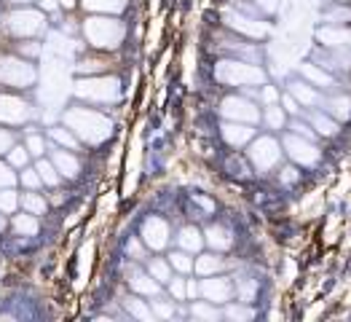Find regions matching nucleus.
Instances as JSON below:
<instances>
[{
  "mask_svg": "<svg viewBox=\"0 0 351 322\" xmlns=\"http://www.w3.org/2000/svg\"><path fill=\"white\" fill-rule=\"evenodd\" d=\"M147 303H150V312H153V317H156V320H169V317H175V303H177V301L161 298V295H153Z\"/></svg>",
  "mask_w": 351,
  "mask_h": 322,
  "instance_id": "obj_36",
  "label": "nucleus"
},
{
  "mask_svg": "<svg viewBox=\"0 0 351 322\" xmlns=\"http://www.w3.org/2000/svg\"><path fill=\"white\" fill-rule=\"evenodd\" d=\"M261 16H274L276 11H279V5H282V0H247Z\"/></svg>",
  "mask_w": 351,
  "mask_h": 322,
  "instance_id": "obj_43",
  "label": "nucleus"
},
{
  "mask_svg": "<svg viewBox=\"0 0 351 322\" xmlns=\"http://www.w3.org/2000/svg\"><path fill=\"white\" fill-rule=\"evenodd\" d=\"M3 30H5L11 38H19V41H25V38H38V35L46 32V14H43L40 8H27V5H22V8H16V11H11V14L5 16Z\"/></svg>",
  "mask_w": 351,
  "mask_h": 322,
  "instance_id": "obj_6",
  "label": "nucleus"
},
{
  "mask_svg": "<svg viewBox=\"0 0 351 322\" xmlns=\"http://www.w3.org/2000/svg\"><path fill=\"white\" fill-rule=\"evenodd\" d=\"M167 261H169V266L175 268L177 274H182V277L193 274V255H191V253H185V250H180V247L167 255Z\"/></svg>",
  "mask_w": 351,
  "mask_h": 322,
  "instance_id": "obj_35",
  "label": "nucleus"
},
{
  "mask_svg": "<svg viewBox=\"0 0 351 322\" xmlns=\"http://www.w3.org/2000/svg\"><path fill=\"white\" fill-rule=\"evenodd\" d=\"M167 290L172 295V301H188L185 298V277L180 274V277H172L169 282H167Z\"/></svg>",
  "mask_w": 351,
  "mask_h": 322,
  "instance_id": "obj_44",
  "label": "nucleus"
},
{
  "mask_svg": "<svg viewBox=\"0 0 351 322\" xmlns=\"http://www.w3.org/2000/svg\"><path fill=\"white\" fill-rule=\"evenodd\" d=\"M35 170H38V175L43 180V185H49V188H57L59 183H62V177H59L57 167L51 164V159L49 156H40V159H35V164H32Z\"/></svg>",
  "mask_w": 351,
  "mask_h": 322,
  "instance_id": "obj_31",
  "label": "nucleus"
},
{
  "mask_svg": "<svg viewBox=\"0 0 351 322\" xmlns=\"http://www.w3.org/2000/svg\"><path fill=\"white\" fill-rule=\"evenodd\" d=\"M191 317L193 320H204V322H217L223 320V309L217 306V303H209V301H199V298H193L191 301Z\"/></svg>",
  "mask_w": 351,
  "mask_h": 322,
  "instance_id": "obj_25",
  "label": "nucleus"
},
{
  "mask_svg": "<svg viewBox=\"0 0 351 322\" xmlns=\"http://www.w3.org/2000/svg\"><path fill=\"white\" fill-rule=\"evenodd\" d=\"M29 159H32V156L27 153V148L19 146V143H14V146L8 148V153H5V161H8V167H14V170L27 167Z\"/></svg>",
  "mask_w": 351,
  "mask_h": 322,
  "instance_id": "obj_38",
  "label": "nucleus"
},
{
  "mask_svg": "<svg viewBox=\"0 0 351 322\" xmlns=\"http://www.w3.org/2000/svg\"><path fill=\"white\" fill-rule=\"evenodd\" d=\"M300 116L311 124V129H314L319 137H332V135H338V129H341V124L330 116L327 111H322V108H311V111H306V113H300Z\"/></svg>",
  "mask_w": 351,
  "mask_h": 322,
  "instance_id": "obj_20",
  "label": "nucleus"
},
{
  "mask_svg": "<svg viewBox=\"0 0 351 322\" xmlns=\"http://www.w3.org/2000/svg\"><path fill=\"white\" fill-rule=\"evenodd\" d=\"M46 140H51L57 148H67V150H81V140L67 129V126H49L46 129Z\"/></svg>",
  "mask_w": 351,
  "mask_h": 322,
  "instance_id": "obj_24",
  "label": "nucleus"
},
{
  "mask_svg": "<svg viewBox=\"0 0 351 322\" xmlns=\"http://www.w3.org/2000/svg\"><path fill=\"white\" fill-rule=\"evenodd\" d=\"M38 8H40L43 14H54L59 8V3L57 0H38Z\"/></svg>",
  "mask_w": 351,
  "mask_h": 322,
  "instance_id": "obj_49",
  "label": "nucleus"
},
{
  "mask_svg": "<svg viewBox=\"0 0 351 322\" xmlns=\"http://www.w3.org/2000/svg\"><path fill=\"white\" fill-rule=\"evenodd\" d=\"M322 22L327 25H351V3H335L324 11Z\"/></svg>",
  "mask_w": 351,
  "mask_h": 322,
  "instance_id": "obj_34",
  "label": "nucleus"
},
{
  "mask_svg": "<svg viewBox=\"0 0 351 322\" xmlns=\"http://www.w3.org/2000/svg\"><path fill=\"white\" fill-rule=\"evenodd\" d=\"M14 185H16L14 167H8V161H0V188H14Z\"/></svg>",
  "mask_w": 351,
  "mask_h": 322,
  "instance_id": "obj_46",
  "label": "nucleus"
},
{
  "mask_svg": "<svg viewBox=\"0 0 351 322\" xmlns=\"http://www.w3.org/2000/svg\"><path fill=\"white\" fill-rule=\"evenodd\" d=\"M19 172H22V175L16 177V183H22L27 191H40V188H43V180H40V175H38L35 167H29L27 164V167H22Z\"/></svg>",
  "mask_w": 351,
  "mask_h": 322,
  "instance_id": "obj_39",
  "label": "nucleus"
},
{
  "mask_svg": "<svg viewBox=\"0 0 351 322\" xmlns=\"http://www.w3.org/2000/svg\"><path fill=\"white\" fill-rule=\"evenodd\" d=\"M338 3H351V0H338Z\"/></svg>",
  "mask_w": 351,
  "mask_h": 322,
  "instance_id": "obj_53",
  "label": "nucleus"
},
{
  "mask_svg": "<svg viewBox=\"0 0 351 322\" xmlns=\"http://www.w3.org/2000/svg\"><path fill=\"white\" fill-rule=\"evenodd\" d=\"M226 172L231 177H239V180H250L252 177V164H250V159L247 156H241V153H231L228 159H226Z\"/></svg>",
  "mask_w": 351,
  "mask_h": 322,
  "instance_id": "obj_27",
  "label": "nucleus"
},
{
  "mask_svg": "<svg viewBox=\"0 0 351 322\" xmlns=\"http://www.w3.org/2000/svg\"><path fill=\"white\" fill-rule=\"evenodd\" d=\"M123 306H126V312L132 314V317H137V320H145V322H153V312H150V303L143 301V295H129V298H123Z\"/></svg>",
  "mask_w": 351,
  "mask_h": 322,
  "instance_id": "obj_32",
  "label": "nucleus"
},
{
  "mask_svg": "<svg viewBox=\"0 0 351 322\" xmlns=\"http://www.w3.org/2000/svg\"><path fill=\"white\" fill-rule=\"evenodd\" d=\"M81 5L86 8L88 14H110V16H118L126 8V0H81Z\"/></svg>",
  "mask_w": 351,
  "mask_h": 322,
  "instance_id": "obj_28",
  "label": "nucleus"
},
{
  "mask_svg": "<svg viewBox=\"0 0 351 322\" xmlns=\"http://www.w3.org/2000/svg\"><path fill=\"white\" fill-rule=\"evenodd\" d=\"M75 70L81 73V76H97V73H108V65L102 62V59H81L78 65H75Z\"/></svg>",
  "mask_w": 351,
  "mask_h": 322,
  "instance_id": "obj_42",
  "label": "nucleus"
},
{
  "mask_svg": "<svg viewBox=\"0 0 351 322\" xmlns=\"http://www.w3.org/2000/svg\"><path fill=\"white\" fill-rule=\"evenodd\" d=\"M215 81L228 89H250L263 87L268 78H265V70L261 65L239 57H226L217 59V65H215Z\"/></svg>",
  "mask_w": 351,
  "mask_h": 322,
  "instance_id": "obj_3",
  "label": "nucleus"
},
{
  "mask_svg": "<svg viewBox=\"0 0 351 322\" xmlns=\"http://www.w3.org/2000/svg\"><path fill=\"white\" fill-rule=\"evenodd\" d=\"M290 94L300 102V108H303V105H306V108H322V102H324L319 89H314L308 81H303V78L290 81Z\"/></svg>",
  "mask_w": 351,
  "mask_h": 322,
  "instance_id": "obj_21",
  "label": "nucleus"
},
{
  "mask_svg": "<svg viewBox=\"0 0 351 322\" xmlns=\"http://www.w3.org/2000/svg\"><path fill=\"white\" fill-rule=\"evenodd\" d=\"M46 156L51 159V164L57 167V172L62 180H75V177L81 175V159H78V153L75 150H67V148H57L51 146L46 150Z\"/></svg>",
  "mask_w": 351,
  "mask_h": 322,
  "instance_id": "obj_14",
  "label": "nucleus"
},
{
  "mask_svg": "<svg viewBox=\"0 0 351 322\" xmlns=\"http://www.w3.org/2000/svg\"><path fill=\"white\" fill-rule=\"evenodd\" d=\"M324 49H351V25H324L314 32Z\"/></svg>",
  "mask_w": 351,
  "mask_h": 322,
  "instance_id": "obj_17",
  "label": "nucleus"
},
{
  "mask_svg": "<svg viewBox=\"0 0 351 322\" xmlns=\"http://www.w3.org/2000/svg\"><path fill=\"white\" fill-rule=\"evenodd\" d=\"M282 105H285V113H287V116H300V113H303V111H300V102L295 100L293 94H285V97H282Z\"/></svg>",
  "mask_w": 351,
  "mask_h": 322,
  "instance_id": "obj_48",
  "label": "nucleus"
},
{
  "mask_svg": "<svg viewBox=\"0 0 351 322\" xmlns=\"http://www.w3.org/2000/svg\"><path fill=\"white\" fill-rule=\"evenodd\" d=\"M38 81V70L25 57L0 54V87L5 89H29Z\"/></svg>",
  "mask_w": 351,
  "mask_h": 322,
  "instance_id": "obj_7",
  "label": "nucleus"
},
{
  "mask_svg": "<svg viewBox=\"0 0 351 322\" xmlns=\"http://www.w3.org/2000/svg\"><path fill=\"white\" fill-rule=\"evenodd\" d=\"M204 244L215 253H226L234 247V231L223 223H212L204 229Z\"/></svg>",
  "mask_w": 351,
  "mask_h": 322,
  "instance_id": "obj_19",
  "label": "nucleus"
},
{
  "mask_svg": "<svg viewBox=\"0 0 351 322\" xmlns=\"http://www.w3.org/2000/svg\"><path fill=\"white\" fill-rule=\"evenodd\" d=\"M43 51V46H40V41H35V38H25L22 43H19V54L27 59V57H38Z\"/></svg>",
  "mask_w": 351,
  "mask_h": 322,
  "instance_id": "obj_45",
  "label": "nucleus"
},
{
  "mask_svg": "<svg viewBox=\"0 0 351 322\" xmlns=\"http://www.w3.org/2000/svg\"><path fill=\"white\" fill-rule=\"evenodd\" d=\"M19 209V194L14 188H0V212L14 215Z\"/></svg>",
  "mask_w": 351,
  "mask_h": 322,
  "instance_id": "obj_40",
  "label": "nucleus"
},
{
  "mask_svg": "<svg viewBox=\"0 0 351 322\" xmlns=\"http://www.w3.org/2000/svg\"><path fill=\"white\" fill-rule=\"evenodd\" d=\"M19 207L29 215H43L49 209V199L40 196L38 191H25V194H19Z\"/></svg>",
  "mask_w": 351,
  "mask_h": 322,
  "instance_id": "obj_30",
  "label": "nucleus"
},
{
  "mask_svg": "<svg viewBox=\"0 0 351 322\" xmlns=\"http://www.w3.org/2000/svg\"><path fill=\"white\" fill-rule=\"evenodd\" d=\"M140 239L147 250L158 253V250H167L169 242H172V229L169 223L161 218V215H147L140 226Z\"/></svg>",
  "mask_w": 351,
  "mask_h": 322,
  "instance_id": "obj_11",
  "label": "nucleus"
},
{
  "mask_svg": "<svg viewBox=\"0 0 351 322\" xmlns=\"http://www.w3.org/2000/svg\"><path fill=\"white\" fill-rule=\"evenodd\" d=\"M81 30H84L86 43L97 51H116L118 46L123 43V38H126L123 22L110 16V14H91V16L84 19Z\"/></svg>",
  "mask_w": 351,
  "mask_h": 322,
  "instance_id": "obj_4",
  "label": "nucleus"
},
{
  "mask_svg": "<svg viewBox=\"0 0 351 322\" xmlns=\"http://www.w3.org/2000/svg\"><path fill=\"white\" fill-rule=\"evenodd\" d=\"M62 124L81 140V146H102L113 135V118L99 108H67L62 113Z\"/></svg>",
  "mask_w": 351,
  "mask_h": 322,
  "instance_id": "obj_1",
  "label": "nucleus"
},
{
  "mask_svg": "<svg viewBox=\"0 0 351 322\" xmlns=\"http://www.w3.org/2000/svg\"><path fill=\"white\" fill-rule=\"evenodd\" d=\"M255 135H258V129H255L252 124L226 121V118H223V124H220V137H223V143H226L228 148H234V150L247 148V143H250Z\"/></svg>",
  "mask_w": 351,
  "mask_h": 322,
  "instance_id": "obj_15",
  "label": "nucleus"
},
{
  "mask_svg": "<svg viewBox=\"0 0 351 322\" xmlns=\"http://www.w3.org/2000/svg\"><path fill=\"white\" fill-rule=\"evenodd\" d=\"M22 146L27 148V153L32 156V159L46 156V150H49V146H46V135H38V132H27Z\"/></svg>",
  "mask_w": 351,
  "mask_h": 322,
  "instance_id": "obj_37",
  "label": "nucleus"
},
{
  "mask_svg": "<svg viewBox=\"0 0 351 322\" xmlns=\"http://www.w3.org/2000/svg\"><path fill=\"white\" fill-rule=\"evenodd\" d=\"M223 25L231 30L234 35H241L247 41H263L265 35L271 32L268 25L263 22V16H252L247 11H239V8H228L223 11Z\"/></svg>",
  "mask_w": 351,
  "mask_h": 322,
  "instance_id": "obj_8",
  "label": "nucleus"
},
{
  "mask_svg": "<svg viewBox=\"0 0 351 322\" xmlns=\"http://www.w3.org/2000/svg\"><path fill=\"white\" fill-rule=\"evenodd\" d=\"M126 255H129L134 264H145L147 247L143 244V239H140V236H132V239L126 242Z\"/></svg>",
  "mask_w": 351,
  "mask_h": 322,
  "instance_id": "obj_41",
  "label": "nucleus"
},
{
  "mask_svg": "<svg viewBox=\"0 0 351 322\" xmlns=\"http://www.w3.org/2000/svg\"><path fill=\"white\" fill-rule=\"evenodd\" d=\"M252 164L255 172L261 175H271V170H276L285 159V150L282 143L274 137V135H255L250 143H247V153H244Z\"/></svg>",
  "mask_w": 351,
  "mask_h": 322,
  "instance_id": "obj_5",
  "label": "nucleus"
},
{
  "mask_svg": "<svg viewBox=\"0 0 351 322\" xmlns=\"http://www.w3.org/2000/svg\"><path fill=\"white\" fill-rule=\"evenodd\" d=\"M59 8H67V11H73L75 5H78V0H57Z\"/></svg>",
  "mask_w": 351,
  "mask_h": 322,
  "instance_id": "obj_50",
  "label": "nucleus"
},
{
  "mask_svg": "<svg viewBox=\"0 0 351 322\" xmlns=\"http://www.w3.org/2000/svg\"><path fill=\"white\" fill-rule=\"evenodd\" d=\"M16 143V135H14V129H8V126H3L0 124V156H5L8 153V148Z\"/></svg>",
  "mask_w": 351,
  "mask_h": 322,
  "instance_id": "obj_47",
  "label": "nucleus"
},
{
  "mask_svg": "<svg viewBox=\"0 0 351 322\" xmlns=\"http://www.w3.org/2000/svg\"><path fill=\"white\" fill-rule=\"evenodd\" d=\"M5 3H11V5H29L32 0H5Z\"/></svg>",
  "mask_w": 351,
  "mask_h": 322,
  "instance_id": "obj_51",
  "label": "nucleus"
},
{
  "mask_svg": "<svg viewBox=\"0 0 351 322\" xmlns=\"http://www.w3.org/2000/svg\"><path fill=\"white\" fill-rule=\"evenodd\" d=\"M145 271L161 285V288H167V282L175 277V268L169 266L167 258H145Z\"/></svg>",
  "mask_w": 351,
  "mask_h": 322,
  "instance_id": "obj_26",
  "label": "nucleus"
},
{
  "mask_svg": "<svg viewBox=\"0 0 351 322\" xmlns=\"http://www.w3.org/2000/svg\"><path fill=\"white\" fill-rule=\"evenodd\" d=\"M29 118H35L29 102L14 94H0V124L3 126H19V124H27Z\"/></svg>",
  "mask_w": 351,
  "mask_h": 322,
  "instance_id": "obj_12",
  "label": "nucleus"
},
{
  "mask_svg": "<svg viewBox=\"0 0 351 322\" xmlns=\"http://www.w3.org/2000/svg\"><path fill=\"white\" fill-rule=\"evenodd\" d=\"M11 229H14V234L16 236H35L38 231H40V220H38V215L22 212V215H14Z\"/></svg>",
  "mask_w": 351,
  "mask_h": 322,
  "instance_id": "obj_29",
  "label": "nucleus"
},
{
  "mask_svg": "<svg viewBox=\"0 0 351 322\" xmlns=\"http://www.w3.org/2000/svg\"><path fill=\"white\" fill-rule=\"evenodd\" d=\"M261 121L276 132V129H285L287 126V113H285V108H279L276 102H271V105H265V111H261Z\"/></svg>",
  "mask_w": 351,
  "mask_h": 322,
  "instance_id": "obj_33",
  "label": "nucleus"
},
{
  "mask_svg": "<svg viewBox=\"0 0 351 322\" xmlns=\"http://www.w3.org/2000/svg\"><path fill=\"white\" fill-rule=\"evenodd\" d=\"M228 268V261L223 258V253H202L199 258H193V274L199 277H212V274H223Z\"/></svg>",
  "mask_w": 351,
  "mask_h": 322,
  "instance_id": "obj_23",
  "label": "nucleus"
},
{
  "mask_svg": "<svg viewBox=\"0 0 351 322\" xmlns=\"http://www.w3.org/2000/svg\"><path fill=\"white\" fill-rule=\"evenodd\" d=\"M220 116L226 121H241V124H261V105L247 94H228L220 100Z\"/></svg>",
  "mask_w": 351,
  "mask_h": 322,
  "instance_id": "obj_9",
  "label": "nucleus"
},
{
  "mask_svg": "<svg viewBox=\"0 0 351 322\" xmlns=\"http://www.w3.org/2000/svg\"><path fill=\"white\" fill-rule=\"evenodd\" d=\"M199 298H204L209 303H228L234 298V279L231 277H223V274H212V277H204L199 282Z\"/></svg>",
  "mask_w": 351,
  "mask_h": 322,
  "instance_id": "obj_13",
  "label": "nucleus"
},
{
  "mask_svg": "<svg viewBox=\"0 0 351 322\" xmlns=\"http://www.w3.org/2000/svg\"><path fill=\"white\" fill-rule=\"evenodd\" d=\"M282 150L290 156L293 164L306 167V170H311V167H317V164L322 161V150L314 146V140H306V137L295 135L290 129H287L285 137H282Z\"/></svg>",
  "mask_w": 351,
  "mask_h": 322,
  "instance_id": "obj_10",
  "label": "nucleus"
},
{
  "mask_svg": "<svg viewBox=\"0 0 351 322\" xmlns=\"http://www.w3.org/2000/svg\"><path fill=\"white\" fill-rule=\"evenodd\" d=\"M73 94L78 100H84L88 105L97 108H108V105H118L123 97V84L116 76L108 73H97V76H81L73 81Z\"/></svg>",
  "mask_w": 351,
  "mask_h": 322,
  "instance_id": "obj_2",
  "label": "nucleus"
},
{
  "mask_svg": "<svg viewBox=\"0 0 351 322\" xmlns=\"http://www.w3.org/2000/svg\"><path fill=\"white\" fill-rule=\"evenodd\" d=\"M175 244L180 250H185V253H191V255H196V253H202L204 250V231L199 229V226H182L175 236Z\"/></svg>",
  "mask_w": 351,
  "mask_h": 322,
  "instance_id": "obj_22",
  "label": "nucleus"
},
{
  "mask_svg": "<svg viewBox=\"0 0 351 322\" xmlns=\"http://www.w3.org/2000/svg\"><path fill=\"white\" fill-rule=\"evenodd\" d=\"M126 282H129V288H132V293L143 295V298H153V295H161V285L147 274L145 268H140V266H129L126 268Z\"/></svg>",
  "mask_w": 351,
  "mask_h": 322,
  "instance_id": "obj_16",
  "label": "nucleus"
},
{
  "mask_svg": "<svg viewBox=\"0 0 351 322\" xmlns=\"http://www.w3.org/2000/svg\"><path fill=\"white\" fill-rule=\"evenodd\" d=\"M298 73L303 76V81L314 84L317 89H322V91H335V89H338V84H335V73L324 70L322 65H311V62H303V65L298 67Z\"/></svg>",
  "mask_w": 351,
  "mask_h": 322,
  "instance_id": "obj_18",
  "label": "nucleus"
},
{
  "mask_svg": "<svg viewBox=\"0 0 351 322\" xmlns=\"http://www.w3.org/2000/svg\"><path fill=\"white\" fill-rule=\"evenodd\" d=\"M3 229H5V215L0 212V231H3Z\"/></svg>",
  "mask_w": 351,
  "mask_h": 322,
  "instance_id": "obj_52",
  "label": "nucleus"
}]
</instances>
